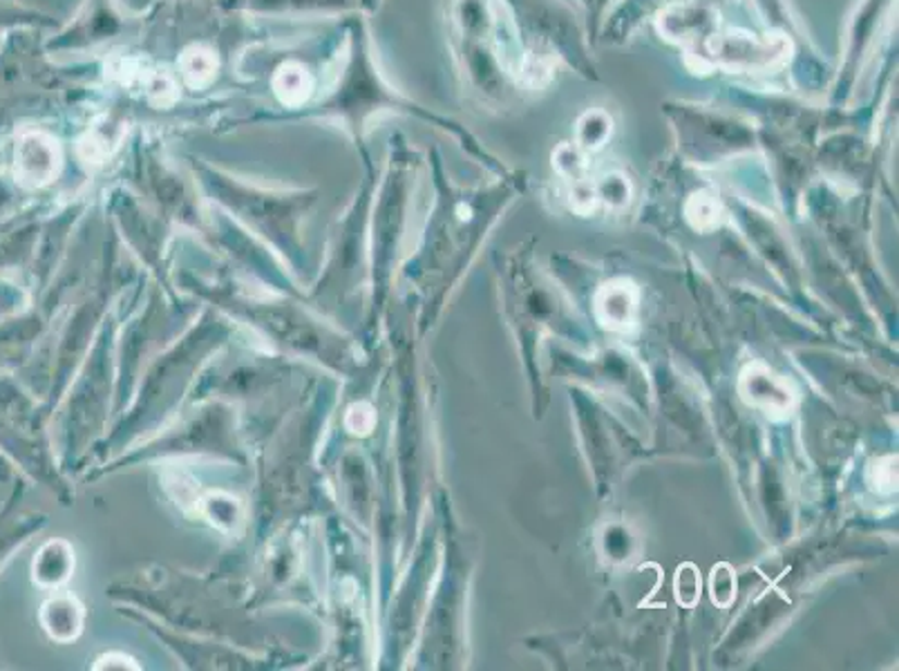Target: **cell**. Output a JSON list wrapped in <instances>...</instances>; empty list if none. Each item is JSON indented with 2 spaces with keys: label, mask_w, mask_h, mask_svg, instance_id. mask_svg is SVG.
<instances>
[{
  "label": "cell",
  "mask_w": 899,
  "mask_h": 671,
  "mask_svg": "<svg viewBox=\"0 0 899 671\" xmlns=\"http://www.w3.org/2000/svg\"><path fill=\"white\" fill-rule=\"evenodd\" d=\"M110 74L119 78L123 86L142 88L146 97L159 106H168L178 99L175 78L166 70H153L139 59H114L110 65Z\"/></svg>",
  "instance_id": "cell-4"
},
{
  "label": "cell",
  "mask_w": 899,
  "mask_h": 671,
  "mask_svg": "<svg viewBox=\"0 0 899 671\" xmlns=\"http://www.w3.org/2000/svg\"><path fill=\"white\" fill-rule=\"evenodd\" d=\"M737 388L743 403L765 414L769 422H786L801 401L794 381L763 361H752L743 367Z\"/></svg>",
  "instance_id": "cell-1"
},
{
  "label": "cell",
  "mask_w": 899,
  "mask_h": 671,
  "mask_svg": "<svg viewBox=\"0 0 899 671\" xmlns=\"http://www.w3.org/2000/svg\"><path fill=\"white\" fill-rule=\"evenodd\" d=\"M684 213H688V220L696 231L707 233L720 224L722 211H720L718 199L703 191V193L692 195V199L688 202V208H684Z\"/></svg>",
  "instance_id": "cell-11"
},
{
  "label": "cell",
  "mask_w": 899,
  "mask_h": 671,
  "mask_svg": "<svg viewBox=\"0 0 899 671\" xmlns=\"http://www.w3.org/2000/svg\"><path fill=\"white\" fill-rule=\"evenodd\" d=\"M274 90H276L278 99L284 106L297 108L312 97L314 78H312V74L307 72L305 65L289 61V63L278 68V72L274 76Z\"/></svg>",
  "instance_id": "cell-5"
},
{
  "label": "cell",
  "mask_w": 899,
  "mask_h": 671,
  "mask_svg": "<svg viewBox=\"0 0 899 671\" xmlns=\"http://www.w3.org/2000/svg\"><path fill=\"white\" fill-rule=\"evenodd\" d=\"M737 591H739L737 571L727 562L714 564L712 575H709V598H712V602L718 609L732 607V602L737 600Z\"/></svg>",
  "instance_id": "cell-10"
},
{
  "label": "cell",
  "mask_w": 899,
  "mask_h": 671,
  "mask_svg": "<svg viewBox=\"0 0 899 671\" xmlns=\"http://www.w3.org/2000/svg\"><path fill=\"white\" fill-rule=\"evenodd\" d=\"M61 166L59 144L46 133H29L16 152V175L25 186L50 184Z\"/></svg>",
  "instance_id": "cell-3"
},
{
  "label": "cell",
  "mask_w": 899,
  "mask_h": 671,
  "mask_svg": "<svg viewBox=\"0 0 899 671\" xmlns=\"http://www.w3.org/2000/svg\"><path fill=\"white\" fill-rule=\"evenodd\" d=\"M180 72L191 88L199 90L216 78L218 74V59L212 50L204 46H191L180 59Z\"/></svg>",
  "instance_id": "cell-7"
},
{
  "label": "cell",
  "mask_w": 899,
  "mask_h": 671,
  "mask_svg": "<svg viewBox=\"0 0 899 671\" xmlns=\"http://www.w3.org/2000/svg\"><path fill=\"white\" fill-rule=\"evenodd\" d=\"M868 481L873 490L882 495H892L897 490V454H888L873 461Z\"/></svg>",
  "instance_id": "cell-12"
},
{
  "label": "cell",
  "mask_w": 899,
  "mask_h": 671,
  "mask_svg": "<svg viewBox=\"0 0 899 671\" xmlns=\"http://www.w3.org/2000/svg\"><path fill=\"white\" fill-rule=\"evenodd\" d=\"M74 602L70 598H57L42 607V624L48 634L57 640H70L78 632V622L74 620Z\"/></svg>",
  "instance_id": "cell-8"
},
{
  "label": "cell",
  "mask_w": 899,
  "mask_h": 671,
  "mask_svg": "<svg viewBox=\"0 0 899 671\" xmlns=\"http://www.w3.org/2000/svg\"><path fill=\"white\" fill-rule=\"evenodd\" d=\"M703 594V580H701V571L696 564L692 562H684L678 566L676 577H673V598L680 607L684 609H694L701 600Z\"/></svg>",
  "instance_id": "cell-9"
},
{
  "label": "cell",
  "mask_w": 899,
  "mask_h": 671,
  "mask_svg": "<svg viewBox=\"0 0 899 671\" xmlns=\"http://www.w3.org/2000/svg\"><path fill=\"white\" fill-rule=\"evenodd\" d=\"M640 286L629 278H613L597 286L593 314L597 325L613 333H631L637 327Z\"/></svg>",
  "instance_id": "cell-2"
},
{
  "label": "cell",
  "mask_w": 899,
  "mask_h": 671,
  "mask_svg": "<svg viewBox=\"0 0 899 671\" xmlns=\"http://www.w3.org/2000/svg\"><path fill=\"white\" fill-rule=\"evenodd\" d=\"M68 544L63 541H50L48 547H42V551L34 560V582L42 586H54L68 577L72 558H70Z\"/></svg>",
  "instance_id": "cell-6"
}]
</instances>
